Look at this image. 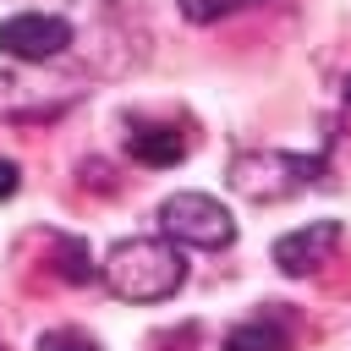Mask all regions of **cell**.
Returning a JSON list of instances; mask_svg holds the SVG:
<instances>
[{"instance_id": "obj_1", "label": "cell", "mask_w": 351, "mask_h": 351, "mask_svg": "<svg viewBox=\"0 0 351 351\" xmlns=\"http://www.w3.org/2000/svg\"><path fill=\"white\" fill-rule=\"evenodd\" d=\"M104 285L121 296V302H165L181 291L186 280V258L170 236H132V241H115L110 258L99 263Z\"/></svg>"}, {"instance_id": "obj_2", "label": "cell", "mask_w": 351, "mask_h": 351, "mask_svg": "<svg viewBox=\"0 0 351 351\" xmlns=\"http://www.w3.org/2000/svg\"><path fill=\"white\" fill-rule=\"evenodd\" d=\"M324 176V154H280V148H247L230 159V192L247 203H280L296 197Z\"/></svg>"}, {"instance_id": "obj_3", "label": "cell", "mask_w": 351, "mask_h": 351, "mask_svg": "<svg viewBox=\"0 0 351 351\" xmlns=\"http://www.w3.org/2000/svg\"><path fill=\"white\" fill-rule=\"evenodd\" d=\"M159 225H165L170 241L197 247V252H219V247L236 241L230 208H225L219 197H208V192H170V197L159 203Z\"/></svg>"}, {"instance_id": "obj_4", "label": "cell", "mask_w": 351, "mask_h": 351, "mask_svg": "<svg viewBox=\"0 0 351 351\" xmlns=\"http://www.w3.org/2000/svg\"><path fill=\"white\" fill-rule=\"evenodd\" d=\"M71 44H77V27L60 11H16L0 22V55H11L22 66H49Z\"/></svg>"}, {"instance_id": "obj_5", "label": "cell", "mask_w": 351, "mask_h": 351, "mask_svg": "<svg viewBox=\"0 0 351 351\" xmlns=\"http://www.w3.org/2000/svg\"><path fill=\"white\" fill-rule=\"evenodd\" d=\"M335 241H340V219H313L274 241V263H280V274H313L335 252Z\"/></svg>"}, {"instance_id": "obj_6", "label": "cell", "mask_w": 351, "mask_h": 351, "mask_svg": "<svg viewBox=\"0 0 351 351\" xmlns=\"http://www.w3.org/2000/svg\"><path fill=\"white\" fill-rule=\"evenodd\" d=\"M126 154L137 159V165H176L181 154H186V143H181V132H170V126H132L126 132Z\"/></svg>"}, {"instance_id": "obj_7", "label": "cell", "mask_w": 351, "mask_h": 351, "mask_svg": "<svg viewBox=\"0 0 351 351\" xmlns=\"http://www.w3.org/2000/svg\"><path fill=\"white\" fill-rule=\"evenodd\" d=\"M225 351H291V335L274 318H247L225 335Z\"/></svg>"}, {"instance_id": "obj_8", "label": "cell", "mask_w": 351, "mask_h": 351, "mask_svg": "<svg viewBox=\"0 0 351 351\" xmlns=\"http://www.w3.org/2000/svg\"><path fill=\"white\" fill-rule=\"evenodd\" d=\"M55 258H60V274H66L71 285L99 280V263H93V252H88L82 236H55Z\"/></svg>"}, {"instance_id": "obj_9", "label": "cell", "mask_w": 351, "mask_h": 351, "mask_svg": "<svg viewBox=\"0 0 351 351\" xmlns=\"http://www.w3.org/2000/svg\"><path fill=\"white\" fill-rule=\"evenodd\" d=\"M38 351H99V340L82 329H49V335H38Z\"/></svg>"}, {"instance_id": "obj_10", "label": "cell", "mask_w": 351, "mask_h": 351, "mask_svg": "<svg viewBox=\"0 0 351 351\" xmlns=\"http://www.w3.org/2000/svg\"><path fill=\"white\" fill-rule=\"evenodd\" d=\"M236 5H252V0H181V11H186L192 22H214V16L236 11Z\"/></svg>"}, {"instance_id": "obj_11", "label": "cell", "mask_w": 351, "mask_h": 351, "mask_svg": "<svg viewBox=\"0 0 351 351\" xmlns=\"http://www.w3.org/2000/svg\"><path fill=\"white\" fill-rule=\"evenodd\" d=\"M16 186H22V170H16L11 159H0V197H11Z\"/></svg>"}]
</instances>
